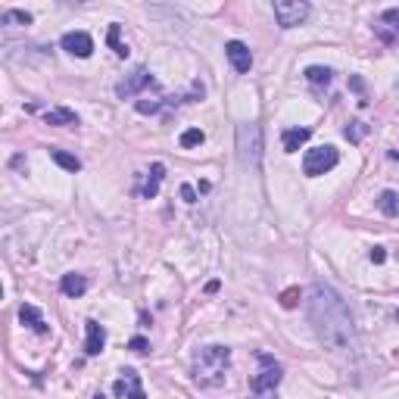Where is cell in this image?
I'll return each mask as SVG.
<instances>
[{
    "label": "cell",
    "instance_id": "ac0fdd59",
    "mask_svg": "<svg viewBox=\"0 0 399 399\" xmlns=\"http://www.w3.org/2000/svg\"><path fill=\"white\" fill-rule=\"evenodd\" d=\"M378 206H380V212H384L387 218H396L399 215V197L393 190H384L378 197Z\"/></svg>",
    "mask_w": 399,
    "mask_h": 399
},
{
    "label": "cell",
    "instance_id": "1f68e13d",
    "mask_svg": "<svg viewBox=\"0 0 399 399\" xmlns=\"http://www.w3.org/2000/svg\"><path fill=\"white\" fill-rule=\"evenodd\" d=\"M396 318H399V312H396Z\"/></svg>",
    "mask_w": 399,
    "mask_h": 399
},
{
    "label": "cell",
    "instance_id": "cb8c5ba5",
    "mask_svg": "<svg viewBox=\"0 0 399 399\" xmlns=\"http://www.w3.org/2000/svg\"><path fill=\"white\" fill-rule=\"evenodd\" d=\"M206 141V134L200 128H187L184 134H181V147L184 150H190V147H200V143Z\"/></svg>",
    "mask_w": 399,
    "mask_h": 399
},
{
    "label": "cell",
    "instance_id": "ba28073f",
    "mask_svg": "<svg viewBox=\"0 0 399 399\" xmlns=\"http://www.w3.org/2000/svg\"><path fill=\"white\" fill-rule=\"evenodd\" d=\"M112 393H116L118 399H147L143 384H141V374H137L134 368H125V371L118 374V380L112 384Z\"/></svg>",
    "mask_w": 399,
    "mask_h": 399
},
{
    "label": "cell",
    "instance_id": "9a60e30c",
    "mask_svg": "<svg viewBox=\"0 0 399 399\" xmlns=\"http://www.w3.org/2000/svg\"><path fill=\"white\" fill-rule=\"evenodd\" d=\"M60 290L66 293L69 299H78V296H85V290H87V278H85V274H62V281H60Z\"/></svg>",
    "mask_w": 399,
    "mask_h": 399
},
{
    "label": "cell",
    "instance_id": "277c9868",
    "mask_svg": "<svg viewBox=\"0 0 399 399\" xmlns=\"http://www.w3.org/2000/svg\"><path fill=\"white\" fill-rule=\"evenodd\" d=\"M337 162H340V153H337V147H330V143H324V147H312V150H305L303 172L309 175V178H318V175L330 172Z\"/></svg>",
    "mask_w": 399,
    "mask_h": 399
},
{
    "label": "cell",
    "instance_id": "ffe728a7",
    "mask_svg": "<svg viewBox=\"0 0 399 399\" xmlns=\"http://www.w3.org/2000/svg\"><path fill=\"white\" fill-rule=\"evenodd\" d=\"M118 31H122V25L112 22V25H109V35H106V44H109V47L116 50V56H128V47H125V44L118 41Z\"/></svg>",
    "mask_w": 399,
    "mask_h": 399
},
{
    "label": "cell",
    "instance_id": "7402d4cb",
    "mask_svg": "<svg viewBox=\"0 0 399 399\" xmlns=\"http://www.w3.org/2000/svg\"><path fill=\"white\" fill-rule=\"evenodd\" d=\"M0 22H3V25H31V12H25V10H6L3 16H0Z\"/></svg>",
    "mask_w": 399,
    "mask_h": 399
},
{
    "label": "cell",
    "instance_id": "484cf974",
    "mask_svg": "<svg viewBox=\"0 0 399 399\" xmlns=\"http://www.w3.org/2000/svg\"><path fill=\"white\" fill-rule=\"evenodd\" d=\"M299 296H303V293H299V287H290V290L281 293V305H284V309H293V305L299 303Z\"/></svg>",
    "mask_w": 399,
    "mask_h": 399
},
{
    "label": "cell",
    "instance_id": "4316f807",
    "mask_svg": "<svg viewBox=\"0 0 399 399\" xmlns=\"http://www.w3.org/2000/svg\"><path fill=\"white\" fill-rule=\"evenodd\" d=\"M128 349H131V353H150V343L147 340H143V337H131V343H128Z\"/></svg>",
    "mask_w": 399,
    "mask_h": 399
},
{
    "label": "cell",
    "instance_id": "9c48e42d",
    "mask_svg": "<svg viewBox=\"0 0 399 399\" xmlns=\"http://www.w3.org/2000/svg\"><path fill=\"white\" fill-rule=\"evenodd\" d=\"M374 35L380 37V44L393 47L399 41V10H384L374 19Z\"/></svg>",
    "mask_w": 399,
    "mask_h": 399
},
{
    "label": "cell",
    "instance_id": "83f0119b",
    "mask_svg": "<svg viewBox=\"0 0 399 399\" xmlns=\"http://www.w3.org/2000/svg\"><path fill=\"white\" fill-rule=\"evenodd\" d=\"M181 200H184V203H197V190H193L190 184H181Z\"/></svg>",
    "mask_w": 399,
    "mask_h": 399
},
{
    "label": "cell",
    "instance_id": "2e32d148",
    "mask_svg": "<svg viewBox=\"0 0 399 399\" xmlns=\"http://www.w3.org/2000/svg\"><path fill=\"white\" fill-rule=\"evenodd\" d=\"M19 318H22V324H28L31 330H37V334H47V330H50V328H47V321L41 318V312H37L31 303H25L22 309H19Z\"/></svg>",
    "mask_w": 399,
    "mask_h": 399
},
{
    "label": "cell",
    "instance_id": "4fadbf2b",
    "mask_svg": "<svg viewBox=\"0 0 399 399\" xmlns=\"http://www.w3.org/2000/svg\"><path fill=\"white\" fill-rule=\"evenodd\" d=\"M166 178V166L162 162H153L147 172V178H143V187H141V197L143 200H153L156 193H159V181Z\"/></svg>",
    "mask_w": 399,
    "mask_h": 399
},
{
    "label": "cell",
    "instance_id": "603a6c76",
    "mask_svg": "<svg viewBox=\"0 0 399 399\" xmlns=\"http://www.w3.org/2000/svg\"><path fill=\"white\" fill-rule=\"evenodd\" d=\"M330 69H324V66H309L305 69V78L312 81V85H330Z\"/></svg>",
    "mask_w": 399,
    "mask_h": 399
},
{
    "label": "cell",
    "instance_id": "5bb4252c",
    "mask_svg": "<svg viewBox=\"0 0 399 399\" xmlns=\"http://www.w3.org/2000/svg\"><path fill=\"white\" fill-rule=\"evenodd\" d=\"M312 137V128H287L281 134V143H284V153H296L305 141Z\"/></svg>",
    "mask_w": 399,
    "mask_h": 399
},
{
    "label": "cell",
    "instance_id": "3957f363",
    "mask_svg": "<svg viewBox=\"0 0 399 399\" xmlns=\"http://www.w3.org/2000/svg\"><path fill=\"white\" fill-rule=\"evenodd\" d=\"M237 159L243 168H253L259 172L262 166V128L253 122L237 125Z\"/></svg>",
    "mask_w": 399,
    "mask_h": 399
},
{
    "label": "cell",
    "instance_id": "4dcf8cb0",
    "mask_svg": "<svg viewBox=\"0 0 399 399\" xmlns=\"http://www.w3.org/2000/svg\"><path fill=\"white\" fill-rule=\"evenodd\" d=\"M390 159H396V162H399V150H390Z\"/></svg>",
    "mask_w": 399,
    "mask_h": 399
},
{
    "label": "cell",
    "instance_id": "e0dca14e",
    "mask_svg": "<svg viewBox=\"0 0 399 399\" xmlns=\"http://www.w3.org/2000/svg\"><path fill=\"white\" fill-rule=\"evenodd\" d=\"M44 122H47V125H56V128H62V125H78V116H75L72 109H66V106H60V109L44 112Z\"/></svg>",
    "mask_w": 399,
    "mask_h": 399
},
{
    "label": "cell",
    "instance_id": "7c38bea8",
    "mask_svg": "<svg viewBox=\"0 0 399 399\" xmlns=\"http://www.w3.org/2000/svg\"><path fill=\"white\" fill-rule=\"evenodd\" d=\"M85 330H87V337H85V353L87 355H100L103 353V346H106V328L100 321H94V318H87L85 321Z\"/></svg>",
    "mask_w": 399,
    "mask_h": 399
},
{
    "label": "cell",
    "instance_id": "7a4b0ae2",
    "mask_svg": "<svg viewBox=\"0 0 399 399\" xmlns=\"http://www.w3.org/2000/svg\"><path fill=\"white\" fill-rule=\"evenodd\" d=\"M228 365H231V349L228 346H203L193 355V384L197 387H222L228 378Z\"/></svg>",
    "mask_w": 399,
    "mask_h": 399
},
{
    "label": "cell",
    "instance_id": "8992f818",
    "mask_svg": "<svg viewBox=\"0 0 399 399\" xmlns=\"http://www.w3.org/2000/svg\"><path fill=\"white\" fill-rule=\"evenodd\" d=\"M259 362H262V371L249 380V390H253V393H268V390H274V387L281 384L284 371H281V365L268 353H259Z\"/></svg>",
    "mask_w": 399,
    "mask_h": 399
},
{
    "label": "cell",
    "instance_id": "d4e9b609",
    "mask_svg": "<svg viewBox=\"0 0 399 399\" xmlns=\"http://www.w3.org/2000/svg\"><path fill=\"white\" fill-rule=\"evenodd\" d=\"M343 134H346V137H349V141H353V143H359L362 137L368 134V125H365V122H349L346 128H343Z\"/></svg>",
    "mask_w": 399,
    "mask_h": 399
},
{
    "label": "cell",
    "instance_id": "f546056e",
    "mask_svg": "<svg viewBox=\"0 0 399 399\" xmlns=\"http://www.w3.org/2000/svg\"><path fill=\"white\" fill-rule=\"evenodd\" d=\"M249 399H278V396H274V390H268V393H249Z\"/></svg>",
    "mask_w": 399,
    "mask_h": 399
},
{
    "label": "cell",
    "instance_id": "30bf717a",
    "mask_svg": "<svg viewBox=\"0 0 399 399\" xmlns=\"http://www.w3.org/2000/svg\"><path fill=\"white\" fill-rule=\"evenodd\" d=\"M60 47L66 50L69 56H78V60H87L94 53V41L87 31H66L60 41Z\"/></svg>",
    "mask_w": 399,
    "mask_h": 399
},
{
    "label": "cell",
    "instance_id": "5b68a950",
    "mask_svg": "<svg viewBox=\"0 0 399 399\" xmlns=\"http://www.w3.org/2000/svg\"><path fill=\"white\" fill-rule=\"evenodd\" d=\"M312 6L305 0H274V19L281 28H296L309 19Z\"/></svg>",
    "mask_w": 399,
    "mask_h": 399
},
{
    "label": "cell",
    "instance_id": "44dd1931",
    "mask_svg": "<svg viewBox=\"0 0 399 399\" xmlns=\"http://www.w3.org/2000/svg\"><path fill=\"white\" fill-rule=\"evenodd\" d=\"M50 156H53V162H56V166H62L66 172H78V168H81V162L75 159V156L62 153V150H50Z\"/></svg>",
    "mask_w": 399,
    "mask_h": 399
},
{
    "label": "cell",
    "instance_id": "6da1fadb",
    "mask_svg": "<svg viewBox=\"0 0 399 399\" xmlns=\"http://www.w3.org/2000/svg\"><path fill=\"white\" fill-rule=\"evenodd\" d=\"M309 318L315 324V334L324 343V349H330L337 355L359 353V334H355L349 305L330 284L315 281L309 287Z\"/></svg>",
    "mask_w": 399,
    "mask_h": 399
},
{
    "label": "cell",
    "instance_id": "f1b7e54d",
    "mask_svg": "<svg viewBox=\"0 0 399 399\" xmlns=\"http://www.w3.org/2000/svg\"><path fill=\"white\" fill-rule=\"evenodd\" d=\"M384 259H387L384 247H374V249H371V262H374V265H384Z\"/></svg>",
    "mask_w": 399,
    "mask_h": 399
},
{
    "label": "cell",
    "instance_id": "52a82bcc",
    "mask_svg": "<svg viewBox=\"0 0 399 399\" xmlns=\"http://www.w3.org/2000/svg\"><path fill=\"white\" fill-rule=\"evenodd\" d=\"M156 81H153V75H150V69H143V66H137L134 72L128 75L125 81H118L116 85V94L122 100H131V97H137V94L143 91V87H153Z\"/></svg>",
    "mask_w": 399,
    "mask_h": 399
},
{
    "label": "cell",
    "instance_id": "d6986e66",
    "mask_svg": "<svg viewBox=\"0 0 399 399\" xmlns=\"http://www.w3.org/2000/svg\"><path fill=\"white\" fill-rule=\"evenodd\" d=\"M172 103H178V100H172V97H166V100H137V112H143V116H153V112H159L162 106H172Z\"/></svg>",
    "mask_w": 399,
    "mask_h": 399
},
{
    "label": "cell",
    "instance_id": "8fae6325",
    "mask_svg": "<svg viewBox=\"0 0 399 399\" xmlns=\"http://www.w3.org/2000/svg\"><path fill=\"white\" fill-rule=\"evenodd\" d=\"M224 56L231 60L234 72H240V75H247L249 69H253V53H249V47L243 41H228V44H224Z\"/></svg>",
    "mask_w": 399,
    "mask_h": 399
}]
</instances>
